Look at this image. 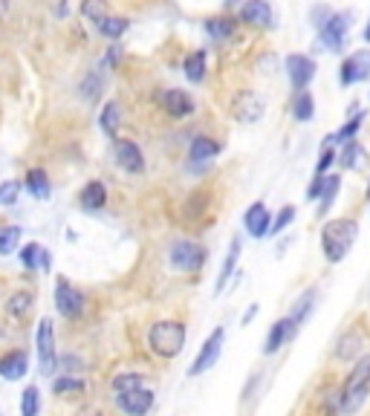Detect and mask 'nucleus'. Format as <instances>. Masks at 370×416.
I'll list each match as a JSON object with an SVG mask.
<instances>
[{
	"label": "nucleus",
	"instance_id": "obj_1",
	"mask_svg": "<svg viewBox=\"0 0 370 416\" xmlns=\"http://www.w3.org/2000/svg\"><path fill=\"white\" fill-rule=\"evenodd\" d=\"M356 237H359V223L350 220V217H341V220L327 223L324 231H321V246H324L327 261L339 263L341 257L350 252V246H353Z\"/></svg>",
	"mask_w": 370,
	"mask_h": 416
},
{
	"label": "nucleus",
	"instance_id": "obj_2",
	"mask_svg": "<svg viewBox=\"0 0 370 416\" xmlns=\"http://www.w3.org/2000/svg\"><path fill=\"white\" fill-rule=\"evenodd\" d=\"M185 324L180 321H157L148 332V344L151 350L162 355V359H174V355H180V350L185 347Z\"/></svg>",
	"mask_w": 370,
	"mask_h": 416
},
{
	"label": "nucleus",
	"instance_id": "obj_3",
	"mask_svg": "<svg viewBox=\"0 0 370 416\" xmlns=\"http://www.w3.org/2000/svg\"><path fill=\"white\" fill-rule=\"evenodd\" d=\"M367 385H370V355H362L359 364L353 367V373L347 376L344 390H341V410L344 413H356L359 405L367 396Z\"/></svg>",
	"mask_w": 370,
	"mask_h": 416
},
{
	"label": "nucleus",
	"instance_id": "obj_4",
	"mask_svg": "<svg viewBox=\"0 0 370 416\" xmlns=\"http://www.w3.org/2000/svg\"><path fill=\"white\" fill-rule=\"evenodd\" d=\"M35 344H38V364H41V373L52 376L58 370V353H55V330H52L49 318H44L38 324Z\"/></svg>",
	"mask_w": 370,
	"mask_h": 416
},
{
	"label": "nucleus",
	"instance_id": "obj_5",
	"mask_svg": "<svg viewBox=\"0 0 370 416\" xmlns=\"http://www.w3.org/2000/svg\"><path fill=\"white\" fill-rule=\"evenodd\" d=\"M206 263V249L191 243V240H177L171 246V266L180 272H197Z\"/></svg>",
	"mask_w": 370,
	"mask_h": 416
},
{
	"label": "nucleus",
	"instance_id": "obj_6",
	"mask_svg": "<svg viewBox=\"0 0 370 416\" xmlns=\"http://www.w3.org/2000/svg\"><path fill=\"white\" fill-rule=\"evenodd\" d=\"M55 307H58V312H61L67 321H79L84 315V295L75 289L72 284L58 281V286H55Z\"/></svg>",
	"mask_w": 370,
	"mask_h": 416
},
{
	"label": "nucleus",
	"instance_id": "obj_7",
	"mask_svg": "<svg viewBox=\"0 0 370 416\" xmlns=\"http://www.w3.org/2000/svg\"><path fill=\"white\" fill-rule=\"evenodd\" d=\"M223 341H226V330L223 327H217L214 330L208 339H206V344L200 347V353H197V359H194V364H191V376H203L214 362H217V355H220V350H223Z\"/></svg>",
	"mask_w": 370,
	"mask_h": 416
},
{
	"label": "nucleus",
	"instance_id": "obj_8",
	"mask_svg": "<svg viewBox=\"0 0 370 416\" xmlns=\"http://www.w3.org/2000/svg\"><path fill=\"white\" fill-rule=\"evenodd\" d=\"M347 29H350V15H330L327 24L318 29L321 44L327 49H341L347 41Z\"/></svg>",
	"mask_w": 370,
	"mask_h": 416
},
{
	"label": "nucleus",
	"instance_id": "obj_9",
	"mask_svg": "<svg viewBox=\"0 0 370 416\" xmlns=\"http://www.w3.org/2000/svg\"><path fill=\"white\" fill-rule=\"evenodd\" d=\"M364 78H370V49H359L356 55H350L341 64V84L344 87L359 84Z\"/></svg>",
	"mask_w": 370,
	"mask_h": 416
},
{
	"label": "nucleus",
	"instance_id": "obj_10",
	"mask_svg": "<svg viewBox=\"0 0 370 416\" xmlns=\"http://www.w3.org/2000/svg\"><path fill=\"white\" fill-rule=\"evenodd\" d=\"M116 405H119L128 416H145L153 408V393L148 387L130 390V393H116Z\"/></svg>",
	"mask_w": 370,
	"mask_h": 416
},
{
	"label": "nucleus",
	"instance_id": "obj_11",
	"mask_svg": "<svg viewBox=\"0 0 370 416\" xmlns=\"http://www.w3.org/2000/svg\"><path fill=\"white\" fill-rule=\"evenodd\" d=\"M116 162H119V168H125L128 174L145 171V156H142L139 145L130 142V139H116Z\"/></svg>",
	"mask_w": 370,
	"mask_h": 416
},
{
	"label": "nucleus",
	"instance_id": "obj_12",
	"mask_svg": "<svg viewBox=\"0 0 370 416\" xmlns=\"http://www.w3.org/2000/svg\"><path fill=\"white\" fill-rule=\"evenodd\" d=\"M286 72H289L292 87L301 93L309 82H313L316 64H313V58H307V55H289V58H286Z\"/></svg>",
	"mask_w": 370,
	"mask_h": 416
},
{
	"label": "nucleus",
	"instance_id": "obj_13",
	"mask_svg": "<svg viewBox=\"0 0 370 416\" xmlns=\"http://www.w3.org/2000/svg\"><path fill=\"white\" fill-rule=\"evenodd\" d=\"M295 332H298V324L292 321V318H281V321H275V324H272V330H269V335H266L263 353H266V355L278 353V350H281L286 341H292V339H295Z\"/></svg>",
	"mask_w": 370,
	"mask_h": 416
},
{
	"label": "nucleus",
	"instance_id": "obj_14",
	"mask_svg": "<svg viewBox=\"0 0 370 416\" xmlns=\"http://www.w3.org/2000/svg\"><path fill=\"white\" fill-rule=\"evenodd\" d=\"M231 110H235V116L240 118V122H258V118L263 116V102L255 95V93H249L243 90L238 98H235V105H231Z\"/></svg>",
	"mask_w": 370,
	"mask_h": 416
},
{
	"label": "nucleus",
	"instance_id": "obj_15",
	"mask_svg": "<svg viewBox=\"0 0 370 416\" xmlns=\"http://www.w3.org/2000/svg\"><path fill=\"white\" fill-rule=\"evenodd\" d=\"M240 21L266 29V26H272V9H269L266 0H246L243 9H240Z\"/></svg>",
	"mask_w": 370,
	"mask_h": 416
},
{
	"label": "nucleus",
	"instance_id": "obj_16",
	"mask_svg": "<svg viewBox=\"0 0 370 416\" xmlns=\"http://www.w3.org/2000/svg\"><path fill=\"white\" fill-rule=\"evenodd\" d=\"M162 107L171 118H185L194 113V98L185 90H168L162 98Z\"/></svg>",
	"mask_w": 370,
	"mask_h": 416
},
{
	"label": "nucleus",
	"instance_id": "obj_17",
	"mask_svg": "<svg viewBox=\"0 0 370 416\" xmlns=\"http://www.w3.org/2000/svg\"><path fill=\"white\" fill-rule=\"evenodd\" d=\"M243 223H246V231H249L252 237H266V234L272 231V217H269V211H266L263 203L252 206V208L246 211V217H243Z\"/></svg>",
	"mask_w": 370,
	"mask_h": 416
},
{
	"label": "nucleus",
	"instance_id": "obj_18",
	"mask_svg": "<svg viewBox=\"0 0 370 416\" xmlns=\"http://www.w3.org/2000/svg\"><path fill=\"white\" fill-rule=\"evenodd\" d=\"M26 370H29V359H26V353H21V350H15V353H9V355L0 359V376H3L6 382L24 379Z\"/></svg>",
	"mask_w": 370,
	"mask_h": 416
},
{
	"label": "nucleus",
	"instance_id": "obj_19",
	"mask_svg": "<svg viewBox=\"0 0 370 416\" xmlns=\"http://www.w3.org/2000/svg\"><path fill=\"white\" fill-rule=\"evenodd\" d=\"M79 203H82L84 211H99V208H105V203H107V188H105L102 183H87V185L82 188V194H79Z\"/></svg>",
	"mask_w": 370,
	"mask_h": 416
},
{
	"label": "nucleus",
	"instance_id": "obj_20",
	"mask_svg": "<svg viewBox=\"0 0 370 416\" xmlns=\"http://www.w3.org/2000/svg\"><path fill=\"white\" fill-rule=\"evenodd\" d=\"M217 153H220V145L214 142V139L197 136V139L191 142V148H188V160H191V162H208V160H214Z\"/></svg>",
	"mask_w": 370,
	"mask_h": 416
},
{
	"label": "nucleus",
	"instance_id": "obj_21",
	"mask_svg": "<svg viewBox=\"0 0 370 416\" xmlns=\"http://www.w3.org/2000/svg\"><path fill=\"white\" fill-rule=\"evenodd\" d=\"M29 309H32V295L29 292H15L9 298V304H6V315L12 321H24L29 315Z\"/></svg>",
	"mask_w": 370,
	"mask_h": 416
},
{
	"label": "nucleus",
	"instance_id": "obj_22",
	"mask_svg": "<svg viewBox=\"0 0 370 416\" xmlns=\"http://www.w3.org/2000/svg\"><path fill=\"white\" fill-rule=\"evenodd\" d=\"M26 191L32 197H38V200H47V197H49V176H47V171L32 168L26 174Z\"/></svg>",
	"mask_w": 370,
	"mask_h": 416
},
{
	"label": "nucleus",
	"instance_id": "obj_23",
	"mask_svg": "<svg viewBox=\"0 0 370 416\" xmlns=\"http://www.w3.org/2000/svg\"><path fill=\"white\" fill-rule=\"evenodd\" d=\"M238 257H240V240L235 237L231 240V246H229V254H226V263H223V269H220V277H217V292H223L226 289V284L231 281V272H235V266H238Z\"/></svg>",
	"mask_w": 370,
	"mask_h": 416
},
{
	"label": "nucleus",
	"instance_id": "obj_24",
	"mask_svg": "<svg viewBox=\"0 0 370 416\" xmlns=\"http://www.w3.org/2000/svg\"><path fill=\"white\" fill-rule=\"evenodd\" d=\"M206 32L214 38V41H226V38L235 35V21H231V17H208Z\"/></svg>",
	"mask_w": 370,
	"mask_h": 416
},
{
	"label": "nucleus",
	"instance_id": "obj_25",
	"mask_svg": "<svg viewBox=\"0 0 370 416\" xmlns=\"http://www.w3.org/2000/svg\"><path fill=\"white\" fill-rule=\"evenodd\" d=\"M185 75L191 78L194 84H200L203 82V75H206V49H197V52H191L185 58Z\"/></svg>",
	"mask_w": 370,
	"mask_h": 416
},
{
	"label": "nucleus",
	"instance_id": "obj_26",
	"mask_svg": "<svg viewBox=\"0 0 370 416\" xmlns=\"http://www.w3.org/2000/svg\"><path fill=\"white\" fill-rule=\"evenodd\" d=\"M119 122H122V105L119 102H107L105 110H102V130L107 136H116L119 130Z\"/></svg>",
	"mask_w": 370,
	"mask_h": 416
},
{
	"label": "nucleus",
	"instance_id": "obj_27",
	"mask_svg": "<svg viewBox=\"0 0 370 416\" xmlns=\"http://www.w3.org/2000/svg\"><path fill=\"white\" fill-rule=\"evenodd\" d=\"M313 113H316V105H313V95L309 93H298L295 95V102H292V116L298 118V122H309L313 118Z\"/></svg>",
	"mask_w": 370,
	"mask_h": 416
},
{
	"label": "nucleus",
	"instance_id": "obj_28",
	"mask_svg": "<svg viewBox=\"0 0 370 416\" xmlns=\"http://www.w3.org/2000/svg\"><path fill=\"white\" fill-rule=\"evenodd\" d=\"M139 387H145V376H139V373H122L113 379V393H130Z\"/></svg>",
	"mask_w": 370,
	"mask_h": 416
},
{
	"label": "nucleus",
	"instance_id": "obj_29",
	"mask_svg": "<svg viewBox=\"0 0 370 416\" xmlns=\"http://www.w3.org/2000/svg\"><path fill=\"white\" fill-rule=\"evenodd\" d=\"M52 390H55L58 396H79V393L87 390V385H84L82 379H75V376H61V379H55Z\"/></svg>",
	"mask_w": 370,
	"mask_h": 416
},
{
	"label": "nucleus",
	"instance_id": "obj_30",
	"mask_svg": "<svg viewBox=\"0 0 370 416\" xmlns=\"http://www.w3.org/2000/svg\"><path fill=\"white\" fill-rule=\"evenodd\" d=\"M82 15L93 24H102L107 17V0H82Z\"/></svg>",
	"mask_w": 370,
	"mask_h": 416
},
{
	"label": "nucleus",
	"instance_id": "obj_31",
	"mask_svg": "<svg viewBox=\"0 0 370 416\" xmlns=\"http://www.w3.org/2000/svg\"><path fill=\"white\" fill-rule=\"evenodd\" d=\"M95 29L116 41V38H122V35H125V29H128V17H110V15H107L102 24H95Z\"/></svg>",
	"mask_w": 370,
	"mask_h": 416
},
{
	"label": "nucleus",
	"instance_id": "obj_32",
	"mask_svg": "<svg viewBox=\"0 0 370 416\" xmlns=\"http://www.w3.org/2000/svg\"><path fill=\"white\" fill-rule=\"evenodd\" d=\"M38 410H41V390L26 387L21 396V416H38Z\"/></svg>",
	"mask_w": 370,
	"mask_h": 416
},
{
	"label": "nucleus",
	"instance_id": "obj_33",
	"mask_svg": "<svg viewBox=\"0 0 370 416\" xmlns=\"http://www.w3.org/2000/svg\"><path fill=\"white\" fill-rule=\"evenodd\" d=\"M362 122H364V113H359V116H353L350 122L336 133V136H330V142H336V145H347L350 139H353L356 133H359V128H362Z\"/></svg>",
	"mask_w": 370,
	"mask_h": 416
},
{
	"label": "nucleus",
	"instance_id": "obj_34",
	"mask_svg": "<svg viewBox=\"0 0 370 416\" xmlns=\"http://www.w3.org/2000/svg\"><path fill=\"white\" fill-rule=\"evenodd\" d=\"M17 240H21V229H17V226L0 229V257H3V254H12V252L17 249Z\"/></svg>",
	"mask_w": 370,
	"mask_h": 416
},
{
	"label": "nucleus",
	"instance_id": "obj_35",
	"mask_svg": "<svg viewBox=\"0 0 370 416\" xmlns=\"http://www.w3.org/2000/svg\"><path fill=\"white\" fill-rule=\"evenodd\" d=\"M102 87H105L102 75H99V72H90L84 82H82V95H84V102H95V98L102 95Z\"/></svg>",
	"mask_w": 370,
	"mask_h": 416
},
{
	"label": "nucleus",
	"instance_id": "obj_36",
	"mask_svg": "<svg viewBox=\"0 0 370 416\" xmlns=\"http://www.w3.org/2000/svg\"><path fill=\"white\" fill-rule=\"evenodd\" d=\"M313 301H316V289H307V292L301 295V298H298V307L292 309V315H289V318L295 321L298 327H301V321H304L307 315H309V307H313Z\"/></svg>",
	"mask_w": 370,
	"mask_h": 416
},
{
	"label": "nucleus",
	"instance_id": "obj_37",
	"mask_svg": "<svg viewBox=\"0 0 370 416\" xmlns=\"http://www.w3.org/2000/svg\"><path fill=\"white\" fill-rule=\"evenodd\" d=\"M41 252H44V246H38V243H26L17 257H21V263H24L26 269H41Z\"/></svg>",
	"mask_w": 370,
	"mask_h": 416
},
{
	"label": "nucleus",
	"instance_id": "obj_38",
	"mask_svg": "<svg viewBox=\"0 0 370 416\" xmlns=\"http://www.w3.org/2000/svg\"><path fill=\"white\" fill-rule=\"evenodd\" d=\"M339 185H341L339 176H327V185H324V194H321V208H318V214H327V211H330V206H333L336 194H339Z\"/></svg>",
	"mask_w": 370,
	"mask_h": 416
},
{
	"label": "nucleus",
	"instance_id": "obj_39",
	"mask_svg": "<svg viewBox=\"0 0 370 416\" xmlns=\"http://www.w3.org/2000/svg\"><path fill=\"white\" fill-rule=\"evenodd\" d=\"M356 344H359V335L356 332H350V335H344V339H341V350L336 353L339 355V359H353V355H356Z\"/></svg>",
	"mask_w": 370,
	"mask_h": 416
},
{
	"label": "nucleus",
	"instance_id": "obj_40",
	"mask_svg": "<svg viewBox=\"0 0 370 416\" xmlns=\"http://www.w3.org/2000/svg\"><path fill=\"white\" fill-rule=\"evenodd\" d=\"M21 194V183H3L0 185V206H12Z\"/></svg>",
	"mask_w": 370,
	"mask_h": 416
},
{
	"label": "nucleus",
	"instance_id": "obj_41",
	"mask_svg": "<svg viewBox=\"0 0 370 416\" xmlns=\"http://www.w3.org/2000/svg\"><path fill=\"white\" fill-rule=\"evenodd\" d=\"M292 220H295V208H292V206H286V208L278 214V220L272 223V231H269V234H281V231H284V229H286Z\"/></svg>",
	"mask_w": 370,
	"mask_h": 416
},
{
	"label": "nucleus",
	"instance_id": "obj_42",
	"mask_svg": "<svg viewBox=\"0 0 370 416\" xmlns=\"http://www.w3.org/2000/svg\"><path fill=\"white\" fill-rule=\"evenodd\" d=\"M356 156H362L359 142H347V148L341 151V165H344V168H353V165H356V162H353Z\"/></svg>",
	"mask_w": 370,
	"mask_h": 416
},
{
	"label": "nucleus",
	"instance_id": "obj_43",
	"mask_svg": "<svg viewBox=\"0 0 370 416\" xmlns=\"http://www.w3.org/2000/svg\"><path fill=\"white\" fill-rule=\"evenodd\" d=\"M324 185H327V176H316V183L309 185V191H307L309 200H318V197L324 194Z\"/></svg>",
	"mask_w": 370,
	"mask_h": 416
},
{
	"label": "nucleus",
	"instance_id": "obj_44",
	"mask_svg": "<svg viewBox=\"0 0 370 416\" xmlns=\"http://www.w3.org/2000/svg\"><path fill=\"white\" fill-rule=\"evenodd\" d=\"M333 160H336V153L327 148V151L321 153V162H318V176H324V171H327L330 165H333Z\"/></svg>",
	"mask_w": 370,
	"mask_h": 416
},
{
	"label": "nucleus",
	"instance_id": "obj_45",
	"mask_svg": "<svg viewBox=\"0 0 370 416\" xmlns=\"http://www.w3.org/2000/svg\"><path fill=\"white\" fill-rule=\"evenodd\" d=\"M49 266H52V257H49V252L44 249V252H41V269H47V272H49Z\"/></svg>",
	"mask_w": 370,
	"mask_h": 416
},
{
	"label": "nucleus",
	"instance_id": "obj_46",
	"mask_svg": "<svg viewBox=\"0 0 370 416\" xmlns=\"http://www.w3.org/2000/svg\"><path fill=\"white\" fill-rule=\"evenodd\" d=\"M79 416H102V410L99 408H82Z\"/></svg>",
	"mask_w": 370,
	"mask_h": 416
},
{
	"label": "nucleus",
	"instance_id": "obj_47",
	"mask_svg": "<svg viewBox=\"0 0 370 416\" xmlns=\"http://www.w3.org/2000/svg\"><path fill=\"white\" fill-rule=\"evenodd\" d=\"M364 38H367V41H370V26H367V29H364Z\"/></svg>",
	"mask_w": 370,
	"mask_h": 416
},
{
	"label": "nucleus",
	"instance_id": "obj_48",
	"mask_svg": "<svg viewBox=\"0 0 370 416\" xmlns=\"http://www.w3.org/2000/svg\"><path fill=\"white\" fill-rule=\"evenodd\" d=\"M3 9H6V3H0V12H3Z\"/></svg>",
	"mask_w": 370,
	"mask_h": 416
},
{
	"label": "nucleus",
	"instance_id": "obj_49",
	"mask_svg": "<svg viewBox=\"0 0 370 416\" xmlns=\"http://www.w3.org/2000/svg\"><path fill=\"white\" fill-rule=\"evenodd\" d=\"M226 3H235V0H226Z\"/></svg>",
	"mask_w": 370,
	"mask_h": 416
},
{
	"label": "nucleus",
	"instance_id": "obj_50",
	"mask_svg": "<svg viewBox=\"0 0 370 416\" xmlns=\"http://www.w3.org/2000/svg\"><path fill=\"white\" fill-rule=\"evenodd\" d=\"M367 194H370V185H367Z\"/></svg>",
	"mask_w": 370,
	"mask_h": 416
}]
</instances>
